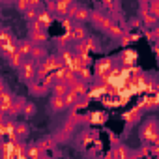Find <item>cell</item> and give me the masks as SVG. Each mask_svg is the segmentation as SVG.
Returning <instances> with one entry per match:
<instances>
[{
	"label": "cell",
	"instance_id": "31",
	"mask_svg": "<svg viewBox=\"0 0 159 159\" xmlns=\"http://www.w3.org/2000/svg\"><path fill=\"white\" fill-rule=\"evenodd\" d=\"M34 114H36V105H34L32 101H26V105H25V109H23V116L32 118Z\"/></svg>",
	"mask_w": 159,
	"mask_h": 159
},
{
	"label": "cell",
	"instance_id": "12",
	"mask_svg": "<svg viewBox=\"0 0 159 159\" xmlns=\"http://www.w3.org/2000/svg\"><path fill=\"white\" fill-rule=\"evenodd\" d=\"M69 88H71L73 92H77V94L81 96V98H84V96L88 94V86H86V81H84V79H81L79 75H77V79H75V81L69 84Z\"/></svg>",
	"mask_w": 159,
	"mask_h": 159
},
{
	"label": "cell",
	"instance_id": "25",
	"mask_svg": "<svg viewBox=\"0 0 159 159\" xmlns=\"http://www.w3.org/2000/svg\"><path fill=\"white\" fill-rule=\"evenodd\" d=\"M92 142H94V133L92 131H83L81 137H79V144H81V148H88V146H92Z\"/></svg>",
	"mask_w": 159,
	"mask_h": 159
},
{
	"label": "cell",
	"instance_id": "2",
	"mask_svg": "<svg viewBox=\"0 0 159 159\" xmlns=\"http://www.w3.org/2000/svg\"><path fill=\"white\" fill-rule=\"evenodd\" d=\"M114 58L112 56H105V58H99L96 62V67H94V77L98 79L99 83H107V79L111 77L112 69H114Z\"/></svg>",
	"mask_w": 159,
	"mask_h": 159
},
{
	"label": "cell",
	"instance_id": "21",
	"mask_svg": "<svg viewBox=\"0 0 159 159\" xmlns=\"http://www.w3.org/2000/svg\"><path fill=\"white\" fill-rule=\"evenodd\" d=\"M51 92H52V96H66L69 92V84L66 81H56L51 86Z\"/></svg>",
	"mask_w": 159,
	"mask_h": 159
},
{
	"label": "cell",
	"instance_id": "15",
	"mask_svg": "<svg viewBox=\"0 0 159 159\" xmlns=\"http://www.w3.org/2000/svg\"><path fill=\"white\" fill-rule=\"evenodd\" d=\"M25 105H26V99H25V98H15V101H13L11 109L8 111V116L15 118V116L23 114V109H25Z\"/></svg>",
	"mask_w": 159,
	"mask_h": 159
},
{
	"label": "cell",
	"instance_id": "29",
	"mask_svg": "<svg viewBox=\"0 0 159 159\" xmlns=\"http://www.w3.org/2000/svg\"><path fill=\"white\" fill-rule=\"evenodd\" d=\"M38 144H39L43 150H51V148H54V144H58V142H56L54 137H45V139H41Z\"/></svg>",
	"mask_w": 159,
	"mask_h": 159
},
{
	"label": "cell",
	"instance_id": "34",
	"mask_svg": "<svg viewBox=\"0 0 159 159\" xmlns=\"http://www.w3.org/2000/svg\"><path fill=\"white\" fill-rule=\"evenodd\" d=\"M28 8H30V0H15V10L17 11L25 13Z\"/></svg>",
	"mask_w": 159,
	"mask_h": 159
},
{
	"label": "cell",
	"instance_id": "40",
	"mask_svg": "<svg viewBox=\"0 0 159 159\" xmlns=\"http://www.w3.org/2000/svg\"><path fill=\"white\" fill-rule=\"evenodd\" d=\"M45 6H47V10H49L51 13H54V15H56V0H47Z\"/></svg>",
	"mask_w": 159,
	"mask_h": 159
},
{
	"label": "cell",
	"instance_id": "4",
	"mask_svg": "<svg viewBox=\"0 0 159 159\" xmlns=\"http://www.w3.org/2000/svg\"><path fill=\"white\" fill-rule=\"evenodd\" d=\"M0 51H2L4 58H8L13 51H17L15 36H13L8 28H2V30H0Z\"/></svg>",
	"mask_w": 159,
	"mask_h": 159
},
{
	"label": "cell",
	"instance_id": "5",
	"mask_svg": "<svg viewBox=\"0 0 159 159\" xmlns=\"http://www.w3.org/2000/svg\"><path fill=\"white\" fill-rule=\"evenodd\" d=\"M62 66V60L58 54H49L43 62H39V75L38 77H45V75H51L54 73L58 67Z\"/></svg>",
	"mask_w": 159,
	"mask_h": 159
},
{
	"label": "cell",
	"instance_id": "11",
	"mask_svg": "<svg viewBox=\"0 0 159 159\" xmlns=\"http://www.w3.org/2000/svg\"><path fill=\"white\" fill-rule=\"evenodd\" d=\"M140 109L144 111V112H148V111H152V109H155V107H159V94L155 92V96H146L144 99H140Z\"/></svg>",
	"mask_w": 159,
	"mask_h": 159
},
{
	"label": "cell",
	"instance_id": "37",
	"mask_svg": "<svg viewBox=\"0 0 159 159\" xmlns=\"http://www.w3.org/2000/svg\"><path fill=\"white\" fill-rule=\"evenodd\" d=\"M84 43H86V47H88L90 51H99V43L96 41V38H90V36H88V38L84 39Z\"/></svg>",
	"mask_w": 159,
	"mask_h": 159
},
{
	"label": "cell",
	"instance_id": "22",
	"mask_svg": "<svg viewBox=\"0 0 159 159\" xmlns=\"http://www.w3.org/2000/svg\"><path fill=\"white\" fill-rule=\"evenodd\" d=\"M51 109L54 112H60V111H66L67 105H66V98L64 96H52L51 98Z\"/></svg>",
	"mask_w": 159,
	"mask_h": 159
},
{
	"label": "cell",
	"instance_id": "13",
	"mask_svg": "<svg viewBox=\"0 0 159 159\" xmlns=\"http://www.w3.org/2000/svg\"><path fill=\"white\" fill-rule=\"evenodd\" d=\"M120 66H124V67H129V66H133L135 64V60H137V52L133 51V49H125L122 54H120Z\"/></svg>",
	"mask_w": 159,
	"mask_h": 159
},
{
	"label": "cell",
	"instance_id": "47",
	"mask_svg": "<svg viewBox=\"0 0 159 159\" xmlns=\"http://www.w3.org/2000/svg\"><path fill=\"white\" fill-rule=\"evenodd\" d=\"M157 155H159V153H157Z\"/></svg>",
	"mask_w": 159,
	"mask_h": 159
},
{
	"label": "cell",
	"instance_id": "9",
	"mask_svg": "<svg viewBox=\"0 0 159 159\" xmlns=\"http://www.w3.org/2000/svg\"><path fill=\"white\" fill-rule=\"evenodd\" d=\"M96 26H99V28H103V30H107L114 21H112V17L109 15V13H105V11H101V10H92V19H90Z\"/></svg>",
	"mask_w": 159,
	"mask_h": 159
},
{
	"label": "cell",
	"instance_id": "39",
	"mask_svg": "<svg viewBox=\"0 0 159 159\" xmlns=\"http://www.w3.org/2000/svg\"><path fill=\"white\" fill-rule=\"evenodd\" d=\"M79 77H81V79H84V81H86V83L90 81V79H92V73H90V69H88V66H86V67H84V69H83L81 73H79Z\"/></svg>",
	"mask_w": 159,
	"mask_h": 159
},
{
	"label": "cell",
	"instance_id": "42",
	"mask_svg": "<svg viewBox=\"0 0 159 159\" xmlns=\"http://www.w3.org/2000/svg\"><path fill=\"white\" fill-rule=\"evenodd\" d=\"M41 2H43V0H30V6H34V8H41Z\"/></svg>",
	"mask_w": 159,
	"mask_h": 159
},
{
	"label": "cell",
	"instance_id": "19",
	"mask_svg": "<svg viewBox=\"0 0 159 159\" xmlns=\"http://www.w3.org/2000/svg\"><path fill=\"white\" fill-rule=\"evenodd\" d=\"M47 56H49V54H47V49H45V45H43V43L34 45L32 54H30V58H32V60H36V62H43Z\"/></svg>",
	"mask_w": 159,
	"mask_h": 159
},
{
	"label": "cell",
	"instance_id": "35",
	"mask_svg": "<svg viewBox=\"0 0 159 159\" xmlns=\"http://www.w3.org/2000/svg\"><path fill=\"white\" fill-rule=\"evenodd\" d=\"M71 41H73V38H71V34L67 32L66 36H62V38L58 39V49H66V47H69Z\"/></svg>",
	"mask_w": 159,
	"mask_h": 159
},
{
	"label": "cell",
	"instance_id": "7",
	"mask_svg": "<svg viewBox=\"0 0 159 159\" xmlns=\"http://www.w3.org/2000/svg\"><path fill=\"white\" fill-rule=\"evenodd\" d=\"M15 120H10L8 114H2V120H0V135L4 139H10V140H17V135H15Z\"/></svg>",
	"mask_w": 159,
	"mask_h": 159
},
{
	"label": "cell",
	"instance_id": "43",
	"mask_svg": "<svg viewBox=\"0 0 159 159\" xmlns=\"http://www.w3.org/2000/svg\"><path fill=\"white\" fill-rule=\"evenodd\" d=\"M153 52H155V54L159 56V45H155V47H153Z\"/></svg>",
	"mask_w": 159,
	"mask_h": 159
},
{
	"label": "cell",
	"instance_id": "3",
	"mask_svg": "<svg viewBox=\"0 0 159 159\" xmlns=\"http://www.w3.org/2000/svg\"><path fill=\"white\" fill-rule=\"evenodd\" d=\"M19 73H21V79L25 83H28V84L34 83L39 75V62H36L32 58H25L23 66L19 67Z\"/></svg>",
	"mask_w": 159,
	"mask_h": 159
},
{
	"label": "cell",
	"instance_id": "27",
	"mask_svg": "<svg viewBox=\"0 0 159 159\" xmlns=\"http://www.w3.org/2000/svg\"><path fill=\"white\" fill-rule=\"evenodd\" d=\"M64 98H66V105H67V109H71V107H75V105H77V101H79V99H81V96H79L77 92H73L71 88H69V92H67V94H66Z\"/></svg>",
	"mask_w": 159,
	"mask_h": 159
},
{
	"label": "cell",
	"instance_id": "6",
	"mask_svg": "<svg viewBox=\"0 0 159 159\" xmlns=\"http://www.w3.org/2000/svg\"><path fill=\"white\" fill-rule=\"evenodd\" d=\"M67 17H71L75 23H86L92 19V10H88L86 6H81V4H73Z\"/></svg>",
	"mask_w": 159,
	"mask_h": 159
},
{
	"label": "cell",
	"instance_id": "45",
	"mask_svg": "<svg viewBox=\"0 0 159 159\" xmlns=\"http://www.w3.org/2000/svg\"><path fill=\"white\" fill-rule=\"evenodd\" d=\"M10 2H11V0H4V4H10Z\"/></svg>",
	"mask_w": 159,
	"mask_h": 159
},
{
	"label": "cell",
	"instance_id": "23",
	"mask_svg": "<svg viewBox=\"0 0 159 159\" xmlns=\"http://www.w3.org/2000/svg\"><path fill=\"white\" fill-rule=\"evenodd\" d=\"M45 155V150L39 146V144H30V146H26V157H30V159H39V157H43Z\"/></svg>",
	"mask_w": 159,
	"mask_h": 159
},
{
	"label": "cell",
	"instance_id": "28",
	"mask_svg": "<svg viewBox=\"0 0 159 159\" xmlns=\"http://www.w3.org/2000/svg\"><path fill=\"white\" fill-rule=\"evenodd\" d=\"M15 135H17V139H25L26 135H28V125L25 124V122H19V124H15Z\"/></svg>",
	"mask_w": 159,
	"mask_h": 159
},
{
	"label": "cell",
	"instance_id": "14",
	"mask_svg": "<svg viewBox=\"0 0 159 159\" xmlns=\"http://www.w3.org/2000/svg\"><path fill=\"white\" fill-rule=\"evenodd\" d=\"M73 4H75L73 0H56V15H58V19L60 17H67V13H69Z\"/></svg>",
	"mask_w": 159,
	"mask_h": 159
},
{
	"label": "cell",
	"instance_id": "8",
	"mask_svg": "<svg viewBox=\"0 0 159 159\" xmlns=\"http://www.w3.org/2000/svg\"><path fill=\"white\" fill-rule=\"evenodd\" d=\"M0 111H2V114H8V111L11 109L13 101H15V96H11V92L8 90L6 83H2V86H0Z\"/></svg>",
	"mask_w": 159,
	"mask_h": 159
},
{
	"label": "cell",
	"instance_id": "17",
	"mask_svg": "<svg viewBox=\"0 0 159 159\" xmlns=\"http://www.w3.org/2000/svg\"><path fill=\"white\" fill-rule=\"evenodd\" d=\"M129 155H131V150L127 146H124V144H114L112 152L109 153V157H116V159H125Z\"/></svg>",
	"mask_w": 159,
	"mask_h": 159
},
{
	"label": "cell",
	"instance_id": "26",
	"mask_svg": "<svg viewBox=\"0 0 159 159\" xmlns=\"http://www.w3.org/2000/svg\"><path fill=\"white\" fill-rule=\"evenodd\" d=\"M105 120H107L105 112H92L90 116H84V122H88V124H103Z\"/></svg>",
	"mask_w": 159,
	"mask_h": 159
},
{
	"label": "cell",
	"instance_id": "33",
	"mask_svg": "<svg viewBox=\"0 0 159 159\" xmlns=\"http://www.w3.org/2000/svg\"><path fill=\"white\" fill-rule=\"evenodd\" d=\"M101 4L105 6V10H109L111 13H114L118 10V0H101Z\"/></svg>",
	"mask_w": 159,
	"mask_h": 159
},
{
	"label": "cell",
	"instance_id": "16",
	"mask_svg": "<svg viewBox=\"0 0 159 159\" xmlns=\"http://www.w3.org/2000/svg\"><path fill=\"white\" fill-rule=\"evenodd\" d=\"M142 112H144V111L140 109V105H137L135 109H131L129 112H125V114H124V122H125V125H133V124L140 118Z\"/></svg>",
	"mask_w": 159,
	"mask_h": 159
},
{
	"label": "cell",
	"instance_id": "38",
	"mask_svg": "<svg viewBox=\"0 0 159 159\" xmlns=\"http://www.w3.org/2000/svg\"><path fill=\"white\" fill-rule=\"evenodd\" d=\"M148 10H150L157 19H159V0H152V2L148 4Z\"/></svg>",
	"mask_w": 159,
	"mask_h": 159
},
{
	"label": "cell",
	"instance_id": "18",
	"mask_svg": "<svg viewBox=\"0 0 159 159\" xmlns=\"http://www.w3.org/2000/svg\"><path fill=\"white\" fill-rule=\"evenodd\" d=\"M32 49H34V43H32L30 38H28V39H23V41H17V51H19L25 58H28V56L32 54Z\"/></svg>",
	"mask_w": 159,
	"mask_h": 159
},
{
	"label": "cell",
	"instance_id": "20",
	"mask_svg": "<svg viewBox=\"0 0 159 159\" xmlns=\"http://www.w3.org/2000/svg\"><path fill=\"white\" fill-rule=\"evenodd\" d=\"M52 17H54V13H51V11L45 8V10H39V13H38V19H36V21H39L45 28H49V26L52 25Z\"/></svg>",
	"mask_w": 159,
	"mask_h": 159
},
{
	"label": "cell",
	"instance_id": "44",
	"mask_svg": "<svg viewBox=\"0 0 159 159\" xmlns=\"http://www.w3.org/2000/svg\"><path fill=\"white\" fill-rule=\"evenodd\" d=\"M155 92H157V94H159V84H157V86H155Z\"/></svg>",
	"mask_w": 159,
	"mask_h": 159
},
{
	"label": "cell",
	"instance_id": "46",
	"mask_svg": "<svg viewBox=\"0 0 159 159\" xmlns=\"http://www.w3.org/2000/svg\"><path fill=\"white\" fill-rule=\"evenodd\" d=\"M45 2H47V0H45Z\"/></svg>",
	"mask_w": 159,
	"mask_h": 159
},
{
	"label": "cell",
	"instance_id": "32",
	"mask_svg": "<svg viewBox=\"0 0 159 159\" xmlns=\"http://www.w3.org/2000/svg\"><path fill=\"white\" fill-rule=\"evenodd\" d=\"M146 38H148L150 41H159V23H157L153 28H150V30L146 32Z\"/></svg>",
	"mask_w": 159,
	"mask_h": 159
},
{
	"label": "cell",
	"instance_id": "41",
	"mask_svg": "<svg viewBox=\"0 0 159 159\" xmlns=\"http://www.w3.org/2000/svg\"><path fill=\"white\" fill-rule=\"evenodd\" d=\"M152 150H153V153H159V135H157V139H155V142L152 144Z\"/></svg>",
	"mask_w": 159,
	"mask_h": 159
},
{
	"label": "cell",
	"instance_id": "1",
	"mask_svg": "<svg viewBox=\"0 0 159 159\" xmlns=\"http://www.w3.org/2000/svg\"><path fill=\"white\" fill-rule=\"evenodd\" d=\"M139 135H140V140H142L144 144H153L155 139H157V135H159V122H157L155 118H148V120L140 125Z\"/></svg>",
	"mask_w": 159,
	"mask_h": 159
},
{
	"label": "cell",
	"instance_id": "24",
	"mask_svg": "<svg viewBox=\"0 0 159 159\" xmlns=\"http://www.w3.org/2000/svg\"><path fill=\"white\" fill-rule=\"evenodd\" d=\"M105 32H107L111 38H114V39H122V36L125 34V30L122 28V25H120V23H112Z\"/></svg>",
	"mask_w": 159,
	"mask_h": 159
},
{
	"label": "cell",
	"instance_id": "36",
	"mask_svg": "<svg viewBox=\"0 0 159 159\" xmlns=\"http://www.w3.org/2000/svg\"><path fill=\"white\" fill-rule=\"evenodd\" d=\"M137 39H139V36H137V34H127V32H125V34L122 36V39H120V43H122V45L125 47V45H129L131 41H137Z\"/></svg>",
	"mask_w": 159,
	"mask_h": 159
},
{
	"label": "cell",
	"instance_id": "10",
	"mask_svg": "<svg viewBox=\"0 0 159 159\" xmlns=\"http://www.w3.org/2000/svg\"><path fill=\"white\" fill-rule=\"evenodd\" d=\"M69 34H71L73 41H84V39L88 38V32H86V28L83 26V23H75V25L71 26Z\"/></svg>",
	"mask_w": 159,
	"mask_h": 159
},
{
	"label": "cell",
	"instance_id": "30",
	"mask_svg": "<svg viewBox=\"0 0 159 159\" xmlns=\"http://www.w3.org/2000/svg\"><path fill=\"white\" fill-rule=\"evenodd\" d=\"M38 13H39V8H34V6H30V8L25 11V19L32 23V21H36V19H38Z\"/></svg>",
	"mask_w": 159,
	"mask_h": 159
}]
</instances>
